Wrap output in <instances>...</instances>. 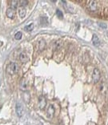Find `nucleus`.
<instances>
[{"mask_svg": "<svg viewBox=\"0 0 108 125\" xmlns=\"http://www.w3.org/2000/svg\"><path fill=\"white\" fill-rule=\"evenodd\" d=\"M19 72V65L15 62H10L7 67V72L9 75H15Z\"/></svg>", "mask_w": 108, "mask_h": 125, "instance_id": "f257e3e1", "label": "nucleus"}, {"mask_svg": "<svg viewBox=\"0 0 108 125\" xmlns=\"http://www.w3.org/2000/svg\"><path fill=\"white\" fill-rule=\"evenodd\" d=\"M101 77V74H100V71H99L98 68H95L94 70L93 74H92V79H93V82L95 83H97L99 81Z\"/></svg>", "mask_w": 108, "mask_h": 125, "instance_id": "f03ea898", "label": "nucleus"}, {"mask_svg": "<svg viewBox=\"0 0 108 125\" xmlns=\"http://www.w3.org/2000/svg\"><path fill=\"white\" fill-rule=\"evenodd\" d=\"M87 8H88V10L90 11H95L98 8L97 2L94 1V0H90V1L88 2V3H87Z\"/></svg>", "mask_w": 108, "mask_h": 125, "instance_id": "7ed1b4c3", "label": "nucleus"}, {"mask_svg": "<svg viewBox=\"0 0 108 125\" xmlns=\"http://www.w3.org/2000/svg\"><path fill=\"white\" fill-rule=\"evenodd\" d=\"M47 106V99L43 95L39 96V107L41 110H43Z\"/></svg>", "mask_w": 108, "mask_h": 125, "instance_id": "20e7f679", "label": "nucleus"}, {"mask_svg": "<svg viewBox=\"0 0 108 125\" xmlns=\"http://www.w3.org/2000/svg\"><path fill=\"white\" fill-rule=\"evenodd\" d=\"M15 111H16V113L17 115H19V117H22V115H23V107H22V106L20 104H16L15 105Z\"/></svg>", "mask_w": 108, "mask_h": 125, "instance_id": "39448f33", "label": "nucleus"}, {"mask_svg": "<svg viewBox=\"0 0 108 125\" xmlns=\"http://www.w3.org/2000/svg\"><path fill=\"white\" fill-rule=\"evenodd\" d=\"M47 115L49 118H53L54 115H55V108H54L53 105H50L48 107L47 111Z\"/></svg>", "mask_w": 108, "mask_h": 125, "instance_id": "423d86ee", "label": "nucleus"}, {"mask_svg": "<svg viewBox=\"0 0 108 125\" xmlns=\"http://www.w3.org/2000/svg\"><path fill=\"white\" fill-rule=\"evenodd\" d=\"M62 41L61 40V39H59V40H56L54 42V44H53V47H54V49H55V51H58L59 50L60 48L62 47Z\"/></svg>", "mask_w": 108, "mask_h": 125, "instance_id": "0eeeda50", "label": "nucleus"}, {"mask_svg": "<svg viewBox=\"0 0 108 125\" xmlns=\"http://www.w3.org/2000/svg\"><path fill=\"white\" fill-rule=\"evenodd\" d=\"M15 9H12V8H8L7 10V16L8 18L10 19H13L15 17Z\"/></svg>", "mask_w": 108, "mask_h": 125, "instance_id": "6e6552de", "label": "nucleus"}, {"mask_svg": "<svg viewBox=\"0 0 108 125\" xmlns=\"http://www.w3.org/2000/svg\"><path fill=\"white\" fill-rule=\"evenodd\" d=\"M46 42L43 39H40V40L38 42V46H39V50L42 52V51H43L45 48H46Z\"/></svg>", "mask_w": 108, "mask_h": 125, "instance_id": "1a4fd4ad", "label": "nucleus"}, {"mask_svg": "<svg viewBox=\"0 0 108 125\" xmlns=\"http://www.w3.org/2000/svg\"><path fill=\"white\" fill-rule=\"evenodd\" d=\"M92 42L95 47H98L100 45V40H99L98 37L96 35H93L92 37Z\"/></svg>", "mask_w": 108, "mask_h": 125, "instance_id": "9d476101", "label": "nucleus"}, {"mask_svg": "<svg viewBox=\"0 0 108 125\" xmlns=\"http://www.w3.org/2000/svg\"><path fill=\"white\" fill-rule=\"evenodd\" d=\"M26 13H27V11H26V9H25L24 7H19V15L20 18L23 19L25 17V15H26Z\"/></svg>", "mask_w": 108, "mask_h": 125, "instance_id": "9b49d317", "label": "nucleus"}, {"mask_svg": "<svg viewBox=\"0 0 108 125\" xmlns=\"http://www.w3.org/2000/svg\"><path fill=\"white\" fill-rule=\"evenodd\" d=\"M19 59L22 62H27L28 61V56L25 52H22L19 56Z\"/></svg>", "mask_w": 108, "mask_h": 125, "instance_id": "f8f14e48", "label": "nucleus"}, {"mask_svg": "<svg viewBox=\"0 0 108 125\" xmlns=\"http://www.w3.org/2000/svg\"><path fill=\"white\" fill-rule=\"evenodd\" d=\"M19 3V1H17V0H12V1H10V5L12 9H15V8L18 7V5Z\"/></svg>", "mask_w": 108, "mask_h": 125, "instance_id": "ddd939ff", "label": "nucleus"}, {"mask_svg": "<svg viewBox=\"0 0 108 125\" xmlns=\"http://www.w3.org/2000/svg\"><path fill=\"white\" fill-rule=\"evenodd\" d=\"M33 29H34V24L33 23H30V24L25 27V31H28V32H30L31 31H33Z\"/></svg>", "mask_w": 108, "mask_h": 125, "instance_id": "4468645a", "label": "nucleus"}, {"mask_svg": "<svg viewBox=\"0 0 108 125\" xmlns=\"http://www.w3.org/2000/svg\"><path fill=\"white\" fill-rule=\"evenodd\" d=\"M22 32H20V31H19V32H17V33L15 34V39H17V40H19V39H22Z\"/></svg>", "mask_w": 108, "mask_h": 125, "instance_id": "2eb2a0df", "label": "nucleus"}, {"mask_svg": "<svg viewBox=\"0 0 108 125\" xmlns=\"http://www.w3.org/2000/svg\"><path fill=\"white\" fill-rule=\"evenodd\" d=\"M27 4H28L27 0H21V1H19V5L22 7H24L25 6H27Z\"/></svg>", "mask_w": 108, "mask_h": 125, "instance_id": "dca6fc26", "label": "nucleus"}, {"mask_svg": "<svg viewBox=\"0 0 108 125\" xmlns=\"http://www.w3.org/2000/svg\"><path fill=\"white\" fill-rule=\"evenodd\" d=\"M21 87H22V89H23V90L27 88V83L25 82V79H22L21 82Z\"/></svg>", "mask_w": 108, "mask_h": 125, "instance_id": "f3484780", "label": "nucleus"}, {"mask_svg": "<svg viewBox=\"0 0 108 125\" xmlns=\"http://www.w3.org/2000/svg\"><path fill=\"white\" fill-rule=\"evenodd\" d=\"M56 14H57V16H58L59 19H62V18H63V15H62V11L60 10H57Z\"/></svg>", "mask_w": 108, "mask_h": 125, "instance_id": "a211bd4d", "label": "nucleus"}, {"mask_svg": "<svg viewBox=\"0 0 108 125\" xmlns=\"http://www.w3.org/2000/svg\"><path fill=\"white\" fill-rule=\"evenodd\" d=\"M98 25L100 27H103V28H104V29H105V28H107V25L104 24V23H101V22H100V23H98Z\"/></svg>", "mask_w": 108, "mask_h": 125, "instance_id": "6ab92c4d", "label": "nucleus"}, {"mask_svg": "<svg viewBox=\"0 0 108 125\" xmlns=\"http://www.w3.org/2000/svg\"><path fill=\"white\" fill-rule=\"evenodd\" d=\"M0 108H1V106H0Z\"/></svg>", "mask_w": 108, "mask_h": 125, "instance_id": "aec40b11", "label": "nucleus"}]
</instances>
